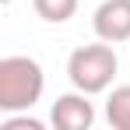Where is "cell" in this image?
Segmentation results:
<instances>
[{"instance_id": "6da1fadb", "label": "cell", "mask_w": 130, "mask_h": 130, "mask_svg": "<svg viewBox=\"0 0 130 130\" xmlns=\"http://www.w3.org/2000/svg\"><path fill=\"white\" fill-rule=\"evenodd\" d=\"M46 74L32 56L0 60V112H25L42 99Z\"/></svg>"}, {"instance_id": "7a4b0ae2", "label": "cell", "mask_w": 130, "mask_h": 130, "mask_svg": "<svg viewBox=\"0 0 130 130\" xmlns=\"http://www.w3.org/2000/svg\"><path fill=\"white\" fill-rule=\"evenodd\" d=\"M116 70H120V60H116L112 42H106V39H99V42H91V46H77L70 53V60H67L70 85L77 88V91H85V95L106 91L112 85V77H116Z\"/></svg>"}, {"instance_id": "3957f363", "label": "cell", "mask_w": 130, "mask_h": 130, "mask_svg": "<svg viewBox=\"0 0 130 130\" xmlns=\"http://www.w3.org/2000/svg\"><path fill=\"white\" fill-rule=\"evenodd\" d=\"M91 28L106 42H127L130 39V0H102L91 14Z\"/></svg>"}, {"instance_id": "277c9868", "label": "cell", "mask_w": 130, "mask_h": 130, "mask_svg": "<svg viewBox=\"0 0 130 130\" xmlns=\"http://www.w3.org/2000/svg\"><path fill=\"white\" fill-rule=\"evenodd\" d=\"M49 120H53L56 130H88L95 123V106L88 102L85 91H67L53 102Z\"/></svg>"}, {"instance_id": "5b68a950", "label": "cell", "mask_w": 130, "mask_h": 130, "mask_svg": "<svg viewBox=\"0 0 130 130\" xmlns=\"http://www.w3.org/2000/svg\"><path fill=\"white\" fill-rule=\"evenodd\" d=\"M106 120L116 130H130V85H120L106 99Z\"/></svg>"}, {"instance_id": "8992f818", "label": "cell", "mask_w": 130, "mask_h": 130, "mask_svg": "<svg viewBox=\"0 0 130 130\" xmlns=\"http://www.w3.org/2000/svg\"><path fill=\"white\" fill-rule=\"evenodd\" d=\"M35 14L49 25H63L77 14V0H32Z\"/></svg>"}, {"instance_id": "52a82bcc", "label": "cell", "mask_w": 130, "mask_h": 130, "mask_svg": "<svg viewBox=\"0 0 130 130\" xmlns=\"http://www.w3.org/2000/svg\"><path fill=\"white\" fill-rule=\"evenodd\" d=\"M0 130H42V123L32 120V116H14V112H7V120L0 123Z\"/></svg>"}]
</instances>
